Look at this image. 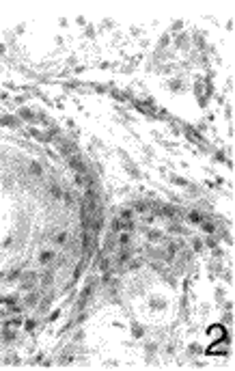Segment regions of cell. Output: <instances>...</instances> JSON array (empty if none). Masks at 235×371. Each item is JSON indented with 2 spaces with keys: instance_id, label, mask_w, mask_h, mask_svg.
I'll return each instance as SVG.
<instances>
[{
  "instance_id": "1",
  "label": "cell",
  "mask_w": 235,
  "mask_h": 371,
  "mask_svg": "<svg viewBox=\"0 0 235 371\" xmlns=\"http://www.w3.org/2000/svg\"><path fill=\"white\" fill-rule=\"evenodd\" d=\"M136 211L145 218V222H153V218H155V207H151L147 203H136Z\"/></svg>"
},
{
  "instance_id": "2",
  "label": "cell",
  "mask_w": 235,
  "mask_h": 371,
  "mask_svg": "<svg viewBox=\"0 0 235 371\" xmlns=\"http://www.w3.org/2000/svg\"><path fill=\"white\" fill-rule=\"evenodd\" d=\"M226 352H229V343H226V339L218 341L216 345H209V349H207V354H226Z\"/></svg>"
},
{
  "instance_id": "3",
  "label": "cell",
  "mask_w": 235,
  "mask_h": 371,
  "mask_svg": "<svg viewBox=\"0 0 235 371\" xmlns=\"http://www.w3.org/2000/svg\"><path fill=\"white\" fill-rule=\"evenodd\" d=\"M207 334H209L213 341H222V339H226V332H224V328H222V326H211V328L207 330Z\"/></svg>"
},
{
  "instance_id": "4",
  "label": "cell",
  "mask_w": 235,
  "mask_h": 371,
  "mask_svg": "<svg viewBox=\"0 0 235 371\" xmlns=\"http://www.w3.org/2000/svg\"><path fill=\"white\" fill-rule=\"evenodd\" d=\"M69 166H71L76 173H86V164H84L80 158H76V156H71V158H69Z\"/></svg>"
},
{
  "instance_id": "5",
  "label": "cell",
  "mask_w": 235,
  "mask_h": 371,
  "mask_svg": "<svg viewBox=\"0 0 235 371\" xmlns=\"http://www.w3.org/2000/svg\"><path fill=\"white\" fill-rule=\"evenodd\" d=\"M188 220H190V222H201V214H198V211H190V214H188Z\"/></svg>"
},
{
  "instance_id": "6",
  "label": "cell",
  "mask_w": 235,
  "mask_h": 371,
  "mask_svg": "<svg viewBox=\"0 0 235 371\" xmlns=\"http://www.w3.org/2000/svg\"><path fill=\"white\" fill-rule=\"evenodd\" d=\"M149 239H151V242H160V239H162V233H160V231H151V233H149Z\"/></svg>"
},
{
  "instance_id": "7",
  "label": "cell",
  "mask_w": 235,
  "mask_h": 371,
  "mask_svg": "<svg viewBox=\"0 0 235 371\" xmlns=\"http://www.w3.org/2000/svg\"><path fill=\"white\" fill-rule=\"evenodd\" d=\"M52 257H54V255H52L50 251H45V253L41 255V261H43V263H48V261H52Z\"/></svg>"
},
{
  "instance_id": "8",
  "label": "cell",
  "mask_w": 235,
  "mask_h": 371,
  "mask_svg": "<svg viewBox=\"0 0 235 371\" xmlns=\"http://www.w3.org/2000/svg\"><path fill=\"white\" fill-rule=\"evenodd\" d=\"M56 242H58V244H65V242H67V233H58Z\"/></svg>"
},
{
  "instance_id": "9",
  "label": "cell",
  "mask_w": 235,
  "mask_h": 371,
  "mask_svg": "<svg viewBox=\"0 0 235 371\" xmlns=\"http://www.w3.org/2000/svg\"><path fill=\"white\" fill-rule=\"evenodd\" d=\"M203 229H205L207 233H213V224H211V222H205V224H203Z\"/></svg>"
},
{
  "instance_id": "10",
  "label": "cell",
  "mask_w": 235,
  "mask_h": 371,
  "mask_svg": "<svg viewBox=\"0 0 235 371\" xmlns=\"http://www.w3.org/2000/svg\"><path fill=\"white\" fill-rule=\"evenodd\" d=\"M30 168H33V173H35V175H39V173H41V166H39V164H33Z\"/></svg>"
},
{
  "instance_id": "11",
  "label": "cell",
  "mask_w": 235,
  "mask_h": 371,
  "mask_svg": "<svg viewBox=\"0 0 235 371\" xmlns=\"http://www.w3.org/2000/svg\"><path fill=\"white\" fill-rule=\"evenodd\" d=\"M26 302H28V304H33V302H37V296H35V294H33V296H28V298H26Z\"/></svg>"
},
{
  "instance_id": "12",
  "label": "cell",
  "mask_w": 235,
  "mask_h": 371,
  "mask_svg": "<svg viewBox=\"0 0 235 371\" xmlns=\"http://www.w3.org/2000/svg\"><path fill=\"white\" fill-rule=\"evenodd\" d=\"M52 194H54V196H61V190H58L56 186H52Z\"/></svg>"
}]
</instances>
